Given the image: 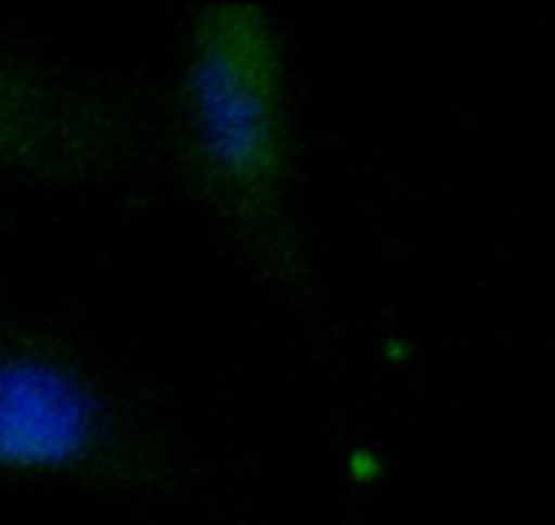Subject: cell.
Returning <instances> with one entry per match:
<instances>
[{
    "label": "cell",
    "mask_w": 555,
    "mask_h": 525,
    "mask_svg": "<svg viewBox=\"0 0 555 525\" xmlns=\"http://www.w3.org/2000/svg\"><path fill=\"white\" fill-rule=\"evenodd\" d=\"M7 88H3V79H0V142L7 139V117H9V106H7Z\"/></svg>",
    "instance_id": "obj_3"
},
{
    "label": "cell",
    "mask_w": 555,
    "mask_h": 525,
    "mask_svg": "<svg viewBox=\"0 0 555 525\" xmlns=\"http://www.w3.org/2000/svg\"><path fill=\"white\" fill-rule=\"evenodd\" d=\"M275 41L259 9L218 7L196 30L191 106L218 178L261 200L281 178Z\"/></svg>",
    "instance_id": "obj_1"
},
{
    "label": "cell",
    "mask_w": 555,
    "mask_h": 525,
    "mask_svg": "<svg viewBox=\"0 0 555 525\" xmlns=\"http://www.w3.org/2000/svg\"><path fill=\"white\" fill-rule=\"evenodd\" d=\"M93 404L77 379L41 355L0 343V463H74L93 441Z\"/></svg>",
    "instance_id": "obj_2"
}]
</instances>
